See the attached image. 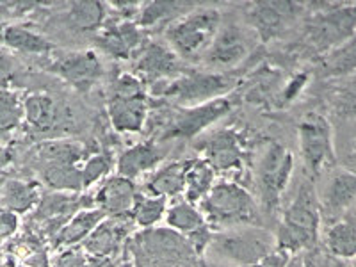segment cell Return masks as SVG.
Listing matches in <instances>:
<instances>
[{
    "mask_svg": "<svg viewBox=\"0 0 356 267\" xmlns=\"http://www.w3.org/2000/svg\"><path fill=\"white\" fill-rule=\"evenodd\" d=\"M18 228V218L15 212L0 211V237H9Z\"/></svg>",
    "mask_w": 356,
    "mask_h": 267,
    "instance_id": "41",
    "label": "cell"
},
{
    "mask_svg": "<svg viewBox=\"0 0 356 267\" xmlns=\"http://www.w3.org/2000/svg\"><path fill=\"white\" fill-rule=\"evenodd\" d=\"M166 221L171 230L184 235H189L193 232L200 230V228L207 227V221L202 216V212L198 209H195L193 203L189 202L175 203L170 211H168Z\"/></svg>",
    "mask_w": 356,
    "mask_h": 267,
    "instance_id": "34",
    "label": "cell"
},
{
    "mask_svg": "<svg viewBox=\"0 0 356 267\" xmlns=\"http://www.w3.org/2000/svg\"><path fill=\"white\" fill-rule=\"evenodd\" d=\"M11 79H13L11 57L6 56L4 52H0V89H9Z\"/></svg>",
    "mask_w": 356,
    "mask_h": 267,
    "instance_id": "42",
    "label": "cell"
},
{
    "mask_svg": "<svg viewBox=\"0 0 356 267\" xmlns=\"http://www.w3.org/2000/svg\"><path fill=\"white\" fill-rule=\"evenodd\" d=\"M321 200L310 180L300 184L294 202L284 212L276 232V246L291 255L317 244L321 228Z\"/></svg>",
    "mask_w": 356,
    "mask_h": 267,
    "instance_id": "1",
    "label": "cell"
},
{
    "mask_svg": "<svg viewBox=\"0 0 356 267\" xmlns=\"http://www.w3.org/2000/svg\"><path fill=\"white\" fill-rule=\"evenodd\" d=\"M324 70L328 75H349L356 72V38L330 50L324 57Z\"/></svg>",
    "mask_w": 356,
    "mask_h": 267,
    "instance_id": "36",
    "label": "cell"
},
{
    "mask_svg": "<svg viewBox=\"0 0 356 267\" xmlns=\"http://www.w3.org/2000/svg\"><path fill=\"white\" fill-rule=\"evenodd\" d=\"M139 191L136 189L132 180L125 177H109L106 184L98 191L95 203H98L100 211L107 216H125L132 212L134 200Z\"/></svg>",
    "mask_w": 356,
    "mask_h": 267,
    "instance_id": "20",
    "label": "cell"
},
{
    "mask_svg": "<svg viewBox=\"0 0 356 267\" xmlns=\"http://www.w3.org/2000/svg\"><path fill=\"white\" fill-rule=\"evenodd\" d=\"M107 214L100 209H88V211H81L79 214L73 216L68 222L65 225L59 235L54 239V246H73V244L82 243L93 234L95 228L100 225Z\"/></svg>",
    "mask_w": 356,
    "mask_h": 267,
    "instance_id": "26",
    "label": "cell"
},
{
    "mask_svg": "<svg viewBox=\"0 0 356 267\" xmlns=\"http://www.w3.org/2000/svg\"><path fill=\"white\" fill-rule=\"evenodd\" d=\"M27 262L33 267H49V260H47V255L43 251H36L31 259H27Z\"/></svg>",
    "mask_w": 356,
    "mask_h": 267,
    "instance_id": "44",
    "label": "cell"
},
{
    "mask_svg": "<svg viewBox=\"0 0 356 267\" xmlns=\"http://www.w3.org/2000/svg\"><path fill=\"white\" fill-rule=\"evenodd\" d=\"M211 251L237 266H253L276 250V235L262 227H241L212 234Z\"/></svg>",
    "mask_w": 356,
    "mask_h": 267,
    "instance_id": "5",
    "label": "cell"
},
{
    "mask_svg": "<svg viewBox=\"0 0 356 267\" xmlns=\"http://www.w3.org/2000/svg\"><path fill=\"white\" fill-rule=\"evenodd\" d=\"M356 31V6H339L312 17L307 41L317 52H330L353 38Z\"/></svg>",
    "mask_w": 356,
    "mask_h": 267,
    "instance_id": "11",
    "label": "cell"
},
{
    "mask_svg": "<svg viewBox=\"0 0 356 267\" xmlns=\"http://www.w3.org/2000/svg\"><path fill=\"white\" fill-rule=\"evenodd\" d=\"M89 155L86 146L72 141H47L34 150V166L44 164H75L86 161Z\"/></svg>",
    "mask_w": 356,
    "mask_h": 267,
    "instance_id": "25",
    "label": "cell"
},
{
    "mask_svg": "<svg viewBox=\"0 0 356 267\" xmlns=\"http://www.w3.org/2000/svg\"><path fill=\"white\" fill-rule=\"evenodd\" d=\"M298 132H300V148L305 168L312 177H317L321 171L335 164L332 125L323 114H305Z\"/></svg>",
    "mask_w": 356,
    "mask_h": 267,
    "instance_id": "10",
    "label": "cell"
},
{
    "mask_svg": "<svg viewBox=\"0 0 356 267\" xmlns=\"http://www.w3.org/2000/svg\"><path fill=\"white\" fill-rule=\"evenodd\" d=\"M134 227H136V221L132 214L109 216L84 241V250L91 257H116L122 243L134 230Z\"/></svg>",
    "mask_w": 356,
    "mask_h": 267,
    "instance_id": "16",
    "label": "cell"
},
{
    "mask_svg": "<svg viewBox=\"0 0 356 267\" xmlns=\"http://www.w3.org/2000/svg\"><path fill=\"white\" fill-rule=\"evenodd\" d=\"M134 75L141 79L143 84L155 86L159 82H166L184 73L182 59L162 43H148L143 47L141 52L136 56Z\"/></svg>",
    "mask_w": 356,
    "mask_h": 267,
    "instance_id": "14",
    "label": "cell"
},
{
    "mask_svg": "<svg viewBox=\"0 0 356 267\" xmlns=\"http://www.w3.org/2000/svg\"><path fill=\"white\" fill-rule=\"evenodd\" d=\"M207 225L230 230L241 227H262V212L244 187L232 182L214 184L211 193L200 202Z\"/></svg>",
    "mask_w": 356,
    "mask_h": 267,
    "instance_id": "2",
    "label": "cell"
},
{
    "mask_svg": "<svg viewBox=\"0 0 356 267\" xmlns=\"http://www.w3.org/2000/svg\"><path fill=\"white\" fill-rule=\"evenodd\" d=\"M294 170V155L280 143H271L260 159L257 171V187L262 207L273 214L278 209L280 196L287 189Z\"/></svg>",
    "mask_w": 356,
    "mask_h": 267,
    "instance_id": "8",
    "label": "cell"
},
{
    "mask_svg": "<svg viewBox=\"0 0 356 267\" xmlns=\"http://www.w3.org/2000/svg\"><path fill=\"white\" fill-rule=\"evenodd\" d=\"M2 38L8 47L25 54H50L54 50V44L47 38L22 25L6 27Z\"/></svg>",
    "mask_w": 356,
    "mask_h": 267,
    "instance_id": "31",
    "label": "cell"
},
{
    "mask_svg": "<svg viewBox=\"0 0 356 267\" xmlns=\"http://www.w3.org/2000/svg\"><path fill=\"white\" fill-rule=\"evenodd\" d=\"M25 122L34 132L47 134L61 122V109L52 97L44 93L29 95L24 100Z\"/></svg>",
    "mask_w": 356,
    "mask_h": 267,
    "instance_id": "23",
    "label": "cell"
},
{
    "mask_svg": "<svg viewBox=\"0 0 356 267\" xmlns=\"http://www.w3.org/2000/svg\"><path fill=\"white\" fill-rule=\"evenodd\" d=\"M216 171L205 159H191V166L187 171L186 193L187 202H202L214 187Z\"/></svg>",
    "mask_w": 356,
    "mask_h": 267,
    "instance_id": "29",
    "label": "cell"
},
{
    "mask_svg": "<svg viewBox=\"0 0 356 267\" xmlns=\"http://www.w3.org/2000/svg\"><path fill=\"white\" fill-rule=\"evenodd\" d=\"M164 212H166V198L138 193L130 214H132L136 225L143 228H150L154 227L155 222L161 221Z\"/></svg>",
    "mask_w": 356,
    "mask_h": 267,
    "instance_id": "35",
    "label": "cell"
},
{
    "mask_svg": "<svg viewBox=\"0 0 356 267\" xmlns=\"http://www.w3.org/2000/svg\"><path fill=\"white\" fill-rule=\"evenodd\" d=\"M25 120L24 102L13 89H0V145L20 129Z\"/></svg>",
    "mask_w": 356,
    "mask_h": 267,
    "instance_id": "32",
    "label": "cell"
},
{
    "mask_svg": "<svg viewBox=\"0 0 356 267\" xmlns=\"http://www.w3.org/2000/svg\"><path fill=\"white\" fill-rule=\"evenodd\" d=\"M305 81H308V75L307 77H305V75H298L291 84H287V88H284V102L294 100L296 95L300 93L301 88H303Z\"/></svg>",
    "mask_w": 356,
    "mask_h": 267,
    "instance_id": "43",
    "label": "cell"
},
{
    "mask_svg": "<svg viewBox=\"0 0 356 267\" xmlns=\"http://www.w3.org/2000/svg\"><path fill=\"white\" fill-rule=\"evenodd\" d=\"M356 203V175L351 171H339L330 178L324 196L321 200V214L339 216Z\"/></svg>",
    "mask_w": 356,
    "mask_h": 267,
    "instance_id": "21",
    "label": "cell"
},
{
    "mask_svg": "<svg viewBox=\"0 0 356 267\" xmlns=\"http://www.w3.org/2000/svg\"><path fill=\"white\" fill-rule=\"evenodd\" d=\"M203 157L214 171L239 170L244 162L243 139L235 129H221L207 136L198 145Z\"/></svg>",
    "mask_w": 356,
    "mask_h": 267,
    "instance_id": "15",
    "label": "cell"
},
{
    "mask_svg": "<svg viewBox=\"0 0 356 267\" xmlns=\"http://www.w3.org/2000/svg\"><path fill=\"white\" fill-rule=\"evenodd\" d=\"M222 25V13L196 6L193 11L168 25L166 43L182 61H202Z\"/></svg>",
    "mask_w": 356,
    "mask_h": 267,
    "instance_id": "3",
    "label": "cell"
},
{
    "mask_svg": "<svg viewBox=\"0 0 356 267\" xmlns=\"http://www.w3.org/2000/svg\"><path fill=\"white\" fill-rule=\"evenodd\" d=\"M291 257H292L291 253H287V251L276 248L271 255H267L264 260H260V262L253 264V266H248V267H289L291 266Z\"/></svg>",
    "mask_w": 356,
    "mask_h": 267,
    "instance_id": "40",
    "label": "cell"
},
{
    "mask_svg": "<svg viewBox=\"0 0 356 267\" xmlns=\"http://www.w3.org/2000/svg\"><path fill=\"white\" fill-rule=\"evenodd\" d=\"M97 43L104 52L116 59H132L141 52L143 34L139 25L132 22L111 24L97 36Z\"/></svg>",
    "mask_w": 356,
    "mask_h": 267,
    "instance_id": "18",
    "label": "cell"
},
{
    "mask_svg": "<svg viewBox=\"0 0 356 267\" xmlns=\"http://www.w3.org/2000/svg\"><path fill=\"white\" fill-rule=\"evenodd\" d=\"M189 166L191 159L189 161L168 162L166 166H162L161 170H157L152 175L143 193L150 196H161V198H170V196L180 195V193L186 191Z\"/></svg>",
    "mask_w": 356,
    "mask_h": 267,
    "instance_id": "22",
    "label": "cell"
},
{
    "mask_svg": "<svg viewBox=\"0 0 356 267\" xmlns=\"http://www.w3.org/2000/svg\"><path fill=\"white\" fill-rule=\"evenodd\" d=\"M36 170L41 182L52 191L68 193V191L84 189L82 168L75 164H44V166H36Z\"/></svg>",
    "mask_w": 356,
    "mask_h": 267,
    "instance_id": "28",
    "label": "cell"
},
{
    "mask_svg": "<svg viewBox=\"0 0 356 267\" xmlns=\"http://www.w3.org/2000/svg\"><path fill=\"white\" fill-rule=\"evenodd\" d=\"M54 267H89V260L86 259L81 250L70 248L65 253L57 257Z\"/></svg>",
    "mask_w": 356,
    "mask_h": 267,
    "instance_id": "39",
    "label": "cell"
},
{
    "mask_svg": "<svg viewBox=\"0 0 356 267\" xmlns=\"http://www.w3.org/2000/svg\"><path fill=\"white\" fill-rule=\"evenodd\" d=\"M257 34L250 25L239 22H222L218 36L207 50L202 63L211 70H228L243 63L255 49Z\"/></svg>",
    "mask_w": 356,
    "mask_h": 267,
    "instance_id": "9",
    "label": "cell"
},
{
    "mask_svg": "<svg viewBox=\"0 0 356 267\" xmlns=\"http://www.w3.org/2000/svg\"><path fill=\"white\" fill-rule=\"evenodd\" d=\"M9 162H11V152L8 150V146L0 145V171L4 170Z\"/></svg>",
    "mask_w": 356,
    "mask_h": 267,
    "instance_id": "45",
    "label": "cell"
},
{
    "mask_svg": "<svg viewBox=\"0 0 356 267\" xmlns=\"http://www.w3.org/2000/svg\"><path fill=\"white\" fill-rule=\"evenodd\" d=\"M111 170H113V161H111L109 155H89L84 161V166H82V182H84V187H89L91 184L100 180Z\"/></svg>",
    "mask_w": 356,
    "mask_h": 267,
    "instance_id": "38",
    "label": "cell"
},
{
    "mask_svg": "<svg viewBox=\"0 0 356 267\" xmlns=\"http://www.w3.org/2000/svg\"><path fill=\"white\" fill-rule=\"evenodd\" d=\"M324 244L330 255L340 260L356 259V222L340 219L324 234Z\"/></svg>",
    "mask_w": 356,
    "mask_h": 267,
    "instance_id": "27",
    "label": "cell"
},
{
    "mask_svg": "<svg viewBox=\"0 0 356 267\" xmlns=\"http://www.w3.org/2000/svg\"><path fill=\"white\" fill-rule=\"evenodd\" d=\"M234 107V102L227 97L205 102L200 106L178 107L175 111H164V120L161 123V139H191L209 129L212 123L221 120Z\"/></svg>",
    "mask_w": 356,
    "mask_h": 267,
    "instance_id": "7",
    "label": "cell"
},
{
    "mask_svg": "<svg viewBox=\"0 0 356 267\" xmlns=\"http://www.w3.org/2000/svg\"><path fill=\"white\" fill-rule=\"evenodd\" d=\"M49 72L57 75L77 91H89L104 75V65L95 52H65L54 57Z\"/></svg>",
    "mask_w": 356,
    "mask_h": 267,
    "instance_id": "12",
    "label": "cell"
},
{
    "mask_svg": "<svg viewBox=\"0 0 356 267\" xmlns=\"http://www.w3.org/2000/svg\"><path fill=\"white\" fill-rule=\"evenodd\" d=\"M106 13L107 8L102 2H73L68 8V20L75 29L88 33L102 27Z\"/></svg>",
    "mask_w": 356,
    "mask_h": 267,
    "instance_id": "33",
    "label": "cell"
},
{
    "mask_svg": "<svg viewBox=\"0 0 356 267\" xmlns=\"http://www.w3.org/2000/svg\"><path fill=\"white\" fill-rule=\"evenodd\" d=\"M195 8V4H186V2H152L139 13V25L141 27H157L162 24L171 25Z\"/></svg>",
    "mask_w": 356,
    "mask_h": 267,
    "instance_id": "30",
    "label": "cell"
},
{
    "mask_svg": "<svg viewBox=\"0 0 356 267\" xmlns=\"http://www.w3.org/2000/svg\"><path fill=\"white\" fill-rule=\"evenodd\" d=\"M353 267H356V259H355V266H353Z\"/></svg>",
    "mask_w": 356,
    "mask_h": 267,
    "instance_id": "47",
    "label": "cell"
},
{
    "mask_svg": "<svg viewBox=\"0 0 356 267\" xmlns=\"http://www.w3.org/2000/svg\"><path fill=\"white\" fill-rule=\"evenodd\" d=\"M333 107L342 116L356 118V72L339 82L333 91Z\"/></svg>",
    "mask_w": 356,
    "mask_h": 267,
    "instance_id": "37",
    "label": "cell"
},
{
    "mask_svg": "<svg viewBox=\"0 0 356 267\" xmlns=\"http://www.w3.org/2000/svg\"><path fill=\"white\" fill-rule=\"evenodd\" d=\"M301 9L300 4L292 2H257L248 8V25L260 41H271L287 33L301 15Z\"/></svg>",
    "mask_w": 356,
    "mask_h": 267,
    "instance_id": "13",
    "label": "cell"
},
{
    "mask_svg": "<svg viewBox=\"0 0 356 267\" xmlns=\"http://www.w3.org/2000/svg\"><path fill=\"white\" fill-rule=\"evenodd\" d=\"M136 267H195L196 251L186 235L171 228L139 232L130 243Z\"/></svg>",
    "mask_w": 356,
    "mask_h": 267,
    "instance_id": "4",
    "label": "cell"
},
{
    "mask_svg": "<svg viewBox=\"0 0 356 267\" xmlns=\"http://www.w3.org/2000/svg\"><path fill=\"white\" fill-rule=\"evenodd\" d=\"M195 267H219V266H212V264H207V262H202V260H200V262H196Z\"/></svg>",
    "mask_w": 356,
    "mask_h": 267,
    "instance_id": "46",
    "label": "cell"
},
{
    "mask_svg": "<svg viewBox=\"0 0 356 267\" xmlns=\"http://www.w3.org/2000/svg\"><path fill=\"white\" fill-rule=\"evenodd\" d=\"M107 114L111 125L118 132H141L150 114L148 98L146 95H138V97L111 95L107 102Z\"/></svg>",
    "mask_w": 356,
    "mask_h": 267,
    "instance_id": "17",
    "label": "cell"
},
{
    "mask_svg": "<svg viewBox=\"0 0 356 267\" xmlns=\"http://www.w3.org/2000/svg\"><path fill=\"white\" fill-rule=\"evenodd\" d=\"M38 186L18 178H8L0 184V205L15 214H24L40 203Z\"/></svg>",
    "mask_w": 356,
    "mask_h": 267,
    "instance_id": "24",
    "label": "cell"
},
{
    "mask_svg": "<svg viewBox=\"0 0 356 267\" xmlns=\"http://www.w3.org/2000/svg\"><path fill=\"white\" fill-rule=\"evenodd\" d=\"M166 154V148L154 141L130 146L118 159V175L134 180L139 175L146 173V171L155 170V166L164 161Z\"/></svg>",
    "mask_w": 356,
    "mask_h": 267,
    "instance_id": "19",
    "label": "cell"
},
{
    "mask_svg": "<svg viewBox=\"0 0 356 267\" xmlns=\"http://www.w3.org/2000/svg\"><path fill=\"white\" fill-rule=\"evenodd\" d=\"M230 88L232 81L227 73L184 72L171 81L152 86V95L178 104V107H193L221 98Z\"/></svg>",
    "mask_w": 356,
    "mask_h": 267,
    "instance_id": "6",
    "label": "cell"
}]
</instances>
